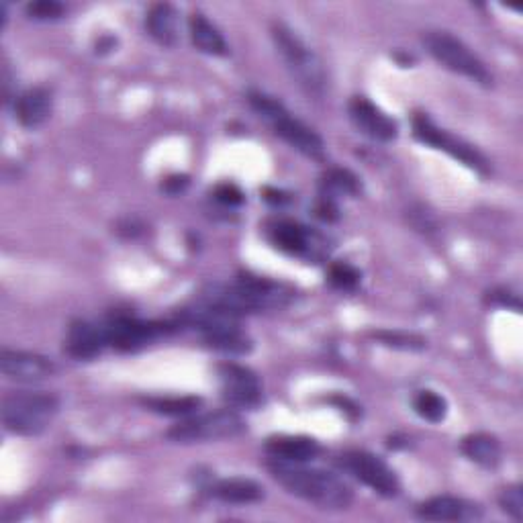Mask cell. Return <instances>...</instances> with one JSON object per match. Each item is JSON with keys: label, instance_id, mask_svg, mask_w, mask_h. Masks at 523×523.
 Wrapping results in <instances>:
<instances>
[{"label": "cell", "instance_id": "1", "mask_svg": "<svg viewBox=\"0 0 523 523\" xmlns=\"http://www.w3.org/2000/svg\"><path fill=\"white\" fill-rule=\"evenodd\" d=\"M293 297L295 293L287 284L250 272L240 274L231 284H209L199 295L201 301L237 317H244L246 313L282 309L291 303Z\"/></svg>", "mask_w": 523, "mask_h": 523}, {"label": "cell", "instance_id": "2", "mask_svg": "<svg viewBox=\"0 0 523 523\" xmlns=\"http://www.w3.org/2000/svg\"><path fill=\"white\" fill-rule=\"evenodd\" d=\"M268 472L272 474V479L291 495L307 503H313L319 509L346 511L354 501L350 485L334 472H327L321 468H307L299 462L278 460L268 462Z\"/></svg>", "mask_w": 523, "mask_h": 523}, {"label": "cell", "instance_id": "3", "mask_svg": "<svg viewBox=\"0 0 523 523\" xmlns=\"http://www.w3.org/2000/svg\"><path fill=\"white\" fill-rule=\"evenodd\" d=\"M248 101L250 107L272 127V131L280 139L287 141L291 148H295L311 160L325 158V144L321 135L313 131L309 125H305L301 119H297L280 101L260 90H252L248 94Z\"/></svg>", "mask_w": 523, "mask_h": 523}, {"label": "cell", "instance_id": "4", "mask_svg": "<svg viewBox=\"0 0 523 523\" xmlns=\"http://www.w3.org/2000/svg\"><path fill=\"white\" fill-rule=\"evenodd\" d=\"M272 39L276 50L287 64L289 72L297 80V84L313 97H321L327 86V76L323 62L311 50V47L289 27L280 21L272 23Z\"/></svg>", "mask_w": 523, "mask_h": 523}, {"label": "cell", "instance_id": "5", "mask_svg": "<svg viewBox=\"0 0 523 523\" xmlns=\"http://www.w3.org/2000/svg\"><path fill=\"white\" fill-rule=\"evenodd\" d=\"M60 399L52 393L19 391L3 401V425L15 436H39L58 415Z\"/></svg>", "mask_w": 523, "mask_h": 523}, {"label": "cell", "instance_id": "6", "mask_svg": "<svg viewBox=\"0 0 523 523\" xmlns=\"http://www.w3.org/2000/svg\"><path fill=\"white\" fill-rule=\"evenodd\" d=\"M425 50L454 74H460L481 86H493V74L487 64L470 47L448 31H427L423 35Z\"/></svg>", "mask_w": 523, "mask_h": 523}, {"label": "cell", "instance_id": "7", "mask_svg": "<svg viewBox=\"0 0 523 523\" xmlns=\"http://www.w3.org/2000/svg\"><path fill=\"white\" fill-rule=\"evenodd\" d=\"M246 430L248 425L240 413L231 409H221L203 415H188L186 419L170 427L166 432V438L174 444H201L231 440L242 436Z\"/></svg>", "mask_w": 523, "mask_h": 523}, {"label": "cell", "instance_id": "8", "mask_svg": "<svg viewBox=\"0 0 523 523\" xmlns=\"http://www.w3.org/2000/svg\"><path fill=\"white\" fill-rule=\"evenodd\" d=\"M413 137L419 141V144L448 154L450 158L458 160L460 164H464L466 168H470L474 172H479V174L489 172V162L477 148L470 146L468 141L448 133L446 129L438 127L425 113H415Z\"/></svg>", "mask_w": 523, "mask_h": 523}, {"label": "cell", "instance_id": "9", "mask_svg": "<svg viewBox=\"0 0 523 523\" xmlns=\"http://www.w3.org/2000/svg\"><path fill=\"white\" fill-rule=\"evenodd\" d=\"M338 464L350 477H354L358 483L372 489L380 497L393 499L401 493V483L395 470L372 452L348 450L338 458Z\"/></svg>", "mask_w": 523, "mask_h": 523}, {"label": "cell", "instance_id": "10", "mask_svg": "<svg viewBox=\"0 0 523 523\" xmlns=\"http://www.w3.org/2000/svg\"><path fill=\"white\" fill-rule=\"evenodd\" d=\"M178 323H164V321H144L131 315H113L103 325L107 344L119 352H135L139 348L148 346L150 342L170 334Z\"/></svg>", "mask_w": 523, "mask_h": 523}, {"label": "cell", "instance_id": "11", "mask_svg": "<svg viewBox=\"0 0 523 523\" xmlns=\"http://www.w3.org/2000/svg\"><path fill=\"white\" fill-rule=\"evenodd\" d=\"M270 244L289 256L321 260L325 254L323 237L311 227L293 221V219H276L266 227Z\"/></svg>", "mask_w": 523, "mask_h": 523}, {"label": "cell", "instance_id": "12", "mask_svg": "<svg viewBox=\"0 0 523 523\" xmlns=\"http://www.w3.org/2000/svg\"><path fill=\"white\" fill-rule=\"evenodd\" d=\"M223 399L240 409H258L264 401L262 383L254 370L248 366L225 362L217 368Z\"/></svg>", "mask_w": 523, "mask_h": 523}, {"label": "cell", "instance_id": "13", "mask_svg": "<svg viewBox=\"0 0 523 523\" xmlns=\"http://www.w3.org/2000/svg\"><path fill=\"white\" fill-rule=\"evenodd\" d=\"M348 113L354 127L362 135L380 141V144H389V141L397 139L399 135L397 121L389 117L383 109L376 107L372 101H368L366 97H354L348 105Z\"/></svg>", "mask_w": 523, "mask_h": 523}, {"label": "cell", "instance_id": "14", "mask_svg": "<svg viewBox=\"0 0 523 523\" xmlns=\"http://www.w3.org/2000/svg\"><path fill=\"white\" fill-rule=\"evenodd\" d=\"M0 370L17 383H39L54 376L56 364L47 356L23 350H3L0 354Z\"/></svg>", "mask_w": 523, "mask_h": 523}, {"label": "cell", "instance_id": "15", "mask_svg": "<svg viewBox=\"0 0 523 523\" xmlns=\"http://www.w3.org/2000/svg\"><path fill=\"white\" fill-rule=\"evenodd\" d=\"M417 517L425 521H479L483 519V507L462 497L438 495L417 507Z\"/></svg>", "mask_w": 523, "mask_h": 523}, {"label": "cell", "instance_id": "16", "mask_svg": "<svg viewBox=\"0 0 523 523\" xmlns=\"http://www.w3.org/2000/svg\"><path fill=\"white\" fill-rule=\"evenodd\" d=\"M107 346L103 325H92L88 321H74L64 340V352L74 360L97 358Z\"/></svg>", "mask_w": 523, "mask_h": 523}, {"label": "cell", "instance_id": "17", "mask_svg": "<svg viewBox=\"0 0 523 523\" xmlns=\"http://www.w3.org/2000/svg\"><path fill=\"white\" fill-rule=\"evenodd\" d=\"M264 452L270 460L305 464L321 454V446L317 440L307 436H272L266 440Z\"/></svg>", "mask_w": 523, "mask_h": 523}, {"label": "cell", "instance_id": "18", "mask_svg": "<svg viewBox=\"0 0 523 523\" xmlns=\"http://www.w3.org/2000/svg\"><path fill=\"white\" fill-rule=\"evenodd\" d=\"M52 92L47 88H29L15 99V117L27 129L41 127L52 115Z\"/></svg>", "mask_w": 523, "mask_h": 523}, {"label": "cell", "instance_id": "19", "mask_svg": "<svg viewBox=\"0 0 523 523\" xmlns=\"http://www.w3.org/2000/svg\"><path fill=\"white\" fill-rule=\"evenodd\" d=\"M203 340L213 350H219L225 354H237V356H246L254 348L252 340L242 329L240 321H225V323L205 329Z\"/></svg>", "mask_w": 523, "mask_h": 523}, {"label": "cell", "instance_id": "20", "mask_svg": "<svg viewBox=\"0 0 523 523\" xmlns=\"http://www.w3.org/2000/svg\"><path fill=\"white\" fill-rule=\"evenodd\" d=\"M209 495L227 505H254L264 499V487L252 479L231 477L215 481L209 487Z\"/></svg>", "mask_w": 523, "mask_h": 523}, {"label": "cell", "instance_id": "21", "mask_svg": "<svg viewBox=\"0 0 523 523\" xmlns=\"http://www.w3.org/2000/svg\"><path fill=\"white\" fill-rule=\"evenodd\" d=\"M146 29L150 37L162 47H174L180 37V15L168 3L154 5L148 13Z\"/></svg>", "mask_w": 523, "mask_h": 523}, {"label": "cell", "instance_id": "22", "mask_svg": "<svg viewBox=\"0 0 523 523\" xmlns=\"http://www.w3.org/2000/svg\"><path fill=\"white\" fill-rule=\"evenodd\" d=\"M188 27H190V39H193L199 52L215 58H225L229 54L227 41L203 13H193Z\"/></svg>", "mask_w": 523, "mask_h": 523}, {"label": "cell", "instance_id": "23", "mask_svg": "<svg viewBox=\"0 0 523 523\" xmlns=\"http://www.w3.org/2000/svg\"><path fill=\"white\" fill-rule=\"evenodd\" d=\"M462 454L483 468H497L501 464V444L491 434H470L460 444Z\"/></svg>", "mask_w": 523, "mask_h": 523}, {"label": "cell", "instance_id": "24", "mask_svg": "<svg viewBox=\"0 0 523 523\" xmlns=\"http://www.w3.org/2000/svg\"><path fill=\"white\" fill-rule=\"evenodd\" d=\"M362 193L360 178L346 168H331L323 174L319 195L338 201L340 197H358Z\"/></svg>", "mask_w": 523, "mask_h": 523}, {"label": "cell", "instance_id": "25", "mask_svg": "<svg viewBox=\"0 0 523 523\" xmlns=\"http://www.w3.org/2000/svg\"><path fill=\"white\" fill-rule=\"evenodd\" d=\"M148 411L168 417H188L201 409L203 399L201 397H146L141 399Z\"/></svg>", "mask_w": 523, "mask_h": 523}, {"label": "cell", "instance_id": "26", "mask_svg": "<svg viewBox=\"0 0 523 523\" xmlns=\"http://www.w3.org/2000/svg\"><path fill=\"white\" fill-rule=\"evenodd\" d=\"M413 409L425 421L442 423L448 415V401L440 393L425 389L417 391V395L413 397Z\"/></svg>", "mask_w": 523, "mask_h": 523}, {"label": "cell", "instance_id": "27", "mask_svg": "<svg viewBox=\"0 0 523 523\" xmlns=\"http://www.w3.org/2000/svg\"><path fill=\"white\" fill-rule=\"evenodd\" d=\"M376 342L387 348L403 350V352H421L427 348V342L417 334H407V331H393V329H378L370 334Z\"/></svg>", "mask_w": 523, "mask_h": 523}, {"label": "cell", "instance_id": "28", "mask_svg": "<svg viewBox=\"0 0 523 523\" xmlns=\"http://www.w3.org/2000/svg\"><path fill=\"white\" fill-rule=\"evenodd\" d=\"M360 270L348 262H336L327 270V282L338 291H354L360 284Z\"/></svg>", "mask_w": 523, "mask_h": 523}, {"label": "cell", "instance_id": "29", "mask_svg": "<svg viewBox=\"0 0 523 523\" xmlns=\"http://www.w3.org/2000/svg\"><path fill=\"white\" fill-rule=\"evenodd\" d=\"M25 13L33 21H56L64 17L66 5L58 3V0H37V3H29L25 7Z\"/></svg>", "mask_w": 523, "mask_h": 523}, {"label": "cell", "instance_id": "30", "mask_svg": "<svg viewBox=\"0 0 523 523\" xmlns=\"http://www.w3.org/2000/svg\"><path fill=\"white\" fill-rule=\"evenodd\" d=\"M501 509L511 515L515 521L523 519V489L519 485L507 487L499 497Z\"/></svg>", "mask_w": 523, "mask_h": 523}, {"label": "cell", "instance_id": "31", "mask_svg": "<svg viewBox=\"0 0 523 523\" xmlns=\"http://www.w3.org/2000/svg\"><path fill=\"white\" fill-rule=\"evenodd\" d=\"M213 195H215V199H217L221 205H227V207H240V205L246 201V197H244V193H242V188L231 184V182H223V184L215 186Z\"/></svg>", "mask_w": 523, "mask_h": 523}, {"label": "cell", "instance_id": "32", "mask_svg": "<svg viewBox=\"0 0 523 523\" xmlns=\"http://www.w3.org/2000/svg\"><path fill=\"white\" fill-rule=\"evenodd\" d=\"M315 217H319L321 221H327V223L338 221L340 219L338 203L334 199H327V197L319 195V201L315 205Z\"/></svg>", "mask_w": 523, "mask_h": 523}, {"label": "cell", "instance_id": "33", "mask_svg": "<svg viewBox=\"0 0 523 523\" xmlns=\"http://www.w3.org/2000/svg\"><path fill=\"white\" fill-rule=\"evenodd\" d=\"M489 303H491V305H497V307L515 309V311H519V309H521L519 297H517V295H513V293H511V291H507V289H497V291L489 293Z\"/></svg>", "mask_w": 523, "mask_h": 523}, {"label": "cell", "instance_id": "34", "mask_svg": "<svg viewBox=\"0 0 523 523\" xmlns=\"http://www.w3.org/2000/svg\"><path fill=\"white\" fill-rule=\"evenodd\" d=\"M188 184H190L188 176H184V174H174V176H168V178L164 180L162 190H164V193H168V195H180V193H184Z\"/></svg>", "mask_w": 523, "mask_h": 523}, {"label": "cell", "instance_id": "35", "mask_svg": "<svg viewBox=\"0 0 523 523\" xmlns=\"http://www.w3.org/2000/svg\"><path fill=\"white\" fill-rule=\"evenodd\" d=\"M141 231H144V225L137 219H125L117 225V233H121L123 237H137Z\"/></svg>", "mask_w": 523, "mask_h": 523}, {"label": "cell", "instance_id": "36", "mask_svg": "<svg viewBox=\"0 0 523 523\" xmlns=\"http://www.w3.org/2000/svg\"><path fill=\"white\" fill-rule=\"evenodd\" d=\"M264 199L270 205H278V207L291 203V195L284 193V190H276V188H264Z\"/></svg>", "mask_w": 523, "mask_h": 523}]
</instances>
